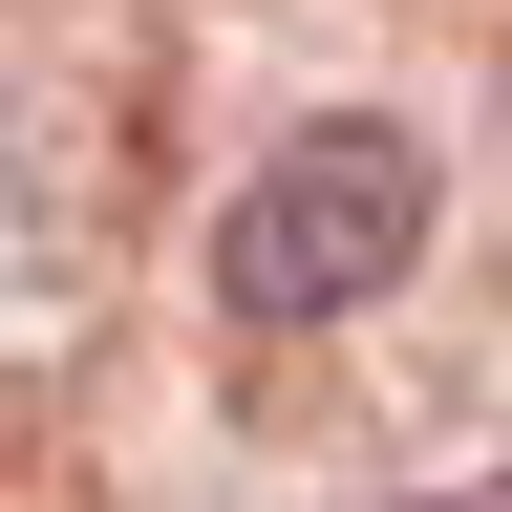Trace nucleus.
Here are the masks:
<instances>
[{
    "label": "nucleus",
    "instance_id": "obj_1",
    "mask_svg": "<svg viewBox=\"0 0 512 512\" xmlns=\"http://www.w3.org/2000/svg\"><path fill=\"white\" fill-rule=\"evenodd\" d=\"M384 278H427V128L406 107H320V128H278V150L214 192V299L256 342L363 320Z\"/></svg>",
    "mask_w": 512,
    "mask_h": 512
},
{
    "label": "nucleus",
    "instance_id": "obj_2",
    "mask_svg": "<svg viewBox=\"0 0 512 512\" xmlns=\"http://www.w3.org/2000/svg\"><path fill=\"white\" fill-rule=\"evenodd\" d=\"M427 512H512V470H470V491H427Z\"/></svg>",
    "mask_w": 512,
    "mask_h": 512
}]
</instances>
